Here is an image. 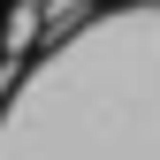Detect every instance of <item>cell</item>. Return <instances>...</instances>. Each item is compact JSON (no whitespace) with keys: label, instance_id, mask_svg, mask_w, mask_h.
I'll use <instances>...</instances> for the list:
<instances>
[{"label":"cell","instance_id":"obj_1","mask_svg":"<svg viewBox=\"0 0 160 160\" xmlns=\"http://www.w3.org/2000/svg\"><path fill=\"white\" fill-rule=\"evenodd\" d=\"M38 8H46V0H38Z\"/></svg>","mask_w":160,"mask_h":160}]
</instances>
